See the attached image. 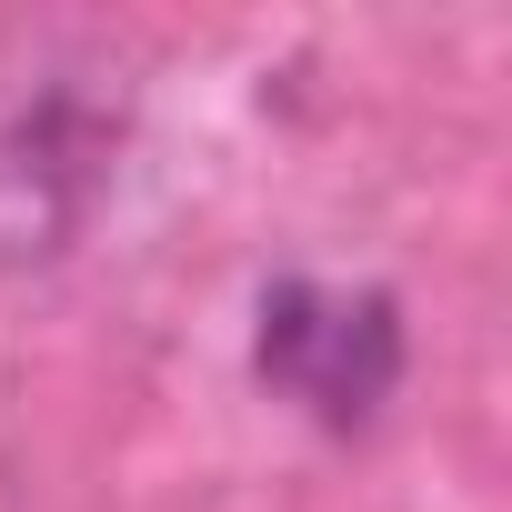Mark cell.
I'll use <instances>...</instances> for the list:
<instances>
[{"label":"cell","instance_id":"obj_1","mask_svg":"<svg viewBox=\"0 0 512 512\" xmlns=\"http://www.w3.org/2000/svg\"><path fill=\"white\" fill-rule=\"evenodd\" d=\"M251 362L282 402H302L312 422L352 432L392 402L402 382V312L372 282H272L262 292V332H251Z\"/></svg>","mask_w":512,"mask_h":512}]
</instances>
